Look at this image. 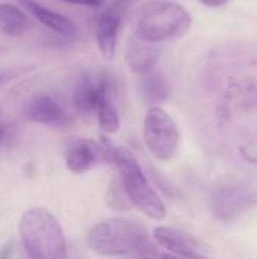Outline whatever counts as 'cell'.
I'll return each mask as SVG.
<instances>
[{"label": "cell", "instance_id": "1", "mask_svg": "<svg viewBox=\"0 0 257 259\" xmlns=\"http://www.w3.org/2000/svg\"><path fill=\"white\" fill-rule=\"evenodd\" d=\"M101 144L105 147L106 161H112L120 171L121 187L132 206L155 222H164L167 219V206L159 193L150 184L135 155L129 149L115 147L106 140Z\"/></svg>", "mask_w": 257, "mask_h": 259}, {"label": "cell", "instance_id": "2", "mask_svg": "<svg viewBox=\"0 0 257 259\" xmlns=\"http://www.w3.org/2000/svg\"><path fill=\"white\" fill-rule=\"evenodd\" d=\"M191 26L192 17L180 3L173 0H150L135 15L133 35L150 44H162L185 36Z\"/></svg>", "mask_w": 257, "mask_h": 259}, {"label": "cell", "instance_id": "3", "mask_svg": "<svg viewBox=\"0 0 257 259\" xmlns=\"http://www.w3.org/2000/svg\"><path fill=\"white\" fill-rule=\"evenodd\" d=\"M86 244L97 255L109 258L147 253L151 247L147 228L141 222L121 217L94 225L86 234Z\"/></svg>", "mask_w": 257, "mask_h": 259}, {"label": "cell", "instance_id": "4", "mask_svg": "<svg viewBox=\"0 0 257 259\" xmlns=\"http://www.w3.org/2000/svg\"><path fill=\"white\" fill-rule=\"evenodd\" d=\"M18 231L29 259H67L68 246L58 219L42 206L23 212Z\"/></svg>", "mask_w": 257, "mask_h": 259}, {"label": "cell", "instance_id": "5", "mask_svg": "<svg viewBox=\"0 0 257 259\" xmlns=\"http://www.w3.org/2000/svg\"><path fill=\"white\" fill-rule=\"evenodd\" d=\"M142 138L147 150L158 161H170L180 144V131L176 120L161 106H150L142 121Z\"/></svg>", "mask_w": 257, "mask_h": 259}, {"label": "cell", "instance_id": "6", "mask_svg": "<svg viewBox=\"0 0 257 259\" xmlns=\"http://www.w3.org/2000/svg\"><path fill=\"white\" fill-rule=\"evenodd\" d=\"M127 0H117L100 12L95 26L97 49L105 61L112 62L117 56L118 33L123 24Z\"/></svg>", "mask_w": 257, "mask_h": 259}, {"label": "cell", "instance_id": "7", "mask_svg": "<svg viewBox=\"0 0 257 259\" xmlns=\"http://www.w3.org/2000/svg\"><path fill=\"white\" fill-rule=\"evenodd\" d=\"M67 168L74 175H82L98 165L105 159L103 144L91 138H76L71 140L64 153Z\"/></svg>", "mask_w": 257, "mask_h": 259}, {"label": "cell", "instance_id": "8", "mask_svg": "<svg viewBox=\"0 0 257 259\" xmlns=\"http://www.w3.org/2000/svg\"><path fill=\"white\" fill-rule=\"evenodd\" d=\"M24 115L32 123L50 127H67L73 123L71 115L50 94H36L32 97L26 105Z\"/></svg>", "mask_w": 257, "mask_h": 259}, {"label": "cell", "instance_id": "9", "mask_svg": "<svg viewBox=\"0 0 257 259\" xmlns=\"http://www.w3.org/2000/svg\"><path fill=\"white\" fill-rule=\"evenodd\" d=\"M254 194L241 187H226L218 190L212 197V212L218 220L230 222L248 211L254 205Z\"/></svg>", "mask_w": 257, "mask_h": 259}, {"label": "cell", "instance_id": "10", "mask_svg": "<svg viewBox=\"0 0 257 259\" xmlns=\"http://www.w3.org/2000/svg\"><path fill=\"white\" fill-rule=\"evenodd\" d=\"M17 2L32 18H35L38 23H41L47 29L53 30L55 33L64 38H70V39L79 36V27L68 17L38 3L36 0H17Z\"/></svg>", "mask_w": 257, "mask_h": 259}, {"label": "cell", "instance_id": "11", "mask_svg": "<svg viewBox=\"0 0 257 259\" xmlns=\"http://www.w3.org/2000/svg\"><path fill=\"white\" fill-rule=\"evenodd\" d=\"M153 240L171 255L180 258L200 256L198 243L195 241V238L180 229L170 226H156L153 229Z\"/></svg>", "mask_w": 257, "mask_h": 259}, {"label": "cell", "instance_id": "12", "mask_svg": "<svg viewBox=\"0 0 257 259\" xmlns=\"http://www.w3.org/2000/svg\"><path fill=\"white\" fill-rule=\"evenodd\" d=\"M162 50L161 47H158V44L145 42L133 35L126 49V62L132 73L142 76L156 68Z\"/></svg>", "mask_w": 257, "mask_h": 259}, {"label": "cell", "instance_id": "13", "mask_svg": "<svg viewBox=\"0 0 257 259\" xmlns=\"http://www.w3.org/2000/svg\"><path fill=\"white\" fill-rule=\"evenodd\" d=\"M106 79H108L106 74H101L97 79H94L89 73H83L77 79L74 85V91H73V103L79 112L92 114L97 111V105H98L103 87L106 83Z\"/></svg>", "mask_w": 257, "mask_h": 259}, {"label": "cell", "instance_id": "14", "mask_svg": "<svg viewBox=\"0 0 257 259\" xmlns=\"http://www.w3.org/2000/svg\"><path fill=\"white\" fill-rule=\"evenodd\" d=\"M139 88H141V94L144 100L150 106H161V103L168 100L170 93H171L167 76L158 68L141 76Z\"/></svg>", "mask_w": 257, "mask_h": 259}, {"label": "cell", "instance_id": "15", "mask_svg": "<svg viewBox=\"0 0 257 259\" xmlns=\"http://www.w3.org/2000/svg\"><path fill=\"white\" fill-rule=\"evenodd\" d=\"M97 120H98V126L100 129L108 134V135H114L120 131L121 127V120H120V114L118 109L114 103L112 99V85L109 77L106 79V83L103 87L98 105H97Z\"/></svg>", "mask_w": 257, "mask_h": 259}, {"label": "cell", "instance_id": "16", "mask_svg": "<svg viewBox=\"0 0 257 259\" xmlns=\"http://www.w3.org/2000/svg\"><path fill=\"white\" fill-rule=\"evenodd\" d=\"M0 27L11 36H21L32 27V20L23 8L12 3H0Z\"/></svg>", "mask_w": 257, "mask_h": 259}, {"label": "cell", "instance_id": "17", "mask_svg": "<svg viewBox=\"0 0 257 259\" xmlns=\"http://www.w3.org/2000/svg\"><path fill=\"white\" fill-rule=\"evenodd\" d=\"M108 205L114 209H127L132 206V203L129 202L121 182L117 184V181H114L109 185V193H108Z\"/></svg>", "mask_w": 257, "mask_h": 259}, {"label": "cell", "instance_id": "18", "mask_svg": "<svg viewBox=\"0 0 257 259\" xmlns=\"http://www.w3.org/2000/svg\"><path fill=\"white\" fill-rule=\"evenodd\" d=\"M64 3H70V5H79V6H100L101 0H61Z\"/></svg>", "mask_w": 257, "mask_h": 259}, {"label": "cell", "instance_id": "19", "mask_svg": "<svg viewBox=\"0 0 257 259\" xmlns=\"http://www.w3.org/2000/svg\"><path fill=\"white\" fill-rule=\"evenodd\" d=\"M14 256V243L9 241L0 249V259H12Z\"/></svg>", "mask_w": 257, "mask_h": 259}, {"label": "cell", "instance_id": "20", "mask_svg": "<svg viewBox=\"0 0 257 259\" xmlns=\"http://www.w3.org/2000/svg\"><path fill=\"white\" fill-rule=\"evenodd\" d=\"M197 2L201 3V5L206 6V8H220V6L227 5L230 0H197Z\"/></svg>", "mask_w": 257, "mask_h": 259}, {"label": "cell", "instance_id": "21", "mask_svg": "<svg viewBox=\"0 0 257 259\" xmlns=\"http://www.w3.org/2000/svg\"><path fill=\"white\" fill-rule=\"evenodd\" d=\"M164 256V259H209V258H204L203 255H200V256H195V258H180V256H176V255H171V253H164L162 255Z\"/></svg>", "mask_w": 257, "mask_h": 259}, {"label": "cell", "instance_id": "22", "mask_svg": "<svg viewBox=\"0 0 257 259\" xmlns=\"http://www.w3.org/2000/svg\"><path fill=\"white\" fill-rule=\"evenodd\" d=\"M5 137H6V129L3 127V129L0 131V146H2V143L5 141Z\"/></svg>", "mask_w": 257, "mask_h": 259}, {"label": "cell", "instance_id": "23", "mask_svg": "<svg viewBox=\"0 0 257 259\" xmlns=\"http://www.w3.org/2000/svg\"><path fill=\"white\" fill-rule=\"evenodd\" d=\"M5 126H3V123H2V111H0V131L3 129Z\"/></svg>", "mask_w": 257, "mask_h": 259}, {"label": "cell", "instance_id": "24", "mask_svg": "<svg viewBox=\"0 0 257 259\" xmlns=\"http://www.w3.org/2000/svg\"><path fill=\"white\" fill-rule=\"evenodd\" d=\"M0 83H2V77H0Z\"/></svg>", "mask_w": 257, "mask_h": 259}, {"label": "cell", "instance_id": "25", "mask_svg": "<svg viewBox=\"0 0 257 259\" xmlns=\"http://www.w3.org/2000/svg\"><path fill=\"white\" fill-rule=\"evenodd\" d=\"M0 52H2V49H0Z\"/></svg>", "mask_w": 257, "mask_h": 259}, {"label": "cell", "instance_id": "26", "mask_svg": "<svg viewBox=\"0 0 257 259\" xmlns=\"http://www.w3.org/2000/svg\"><path fill=\"white\" fill-rule=\"evenodd\" d=\"M27 259H29V258H27Z\"/></svg>", "mask_w": 257, "mask_h": 259}]
</instances>
